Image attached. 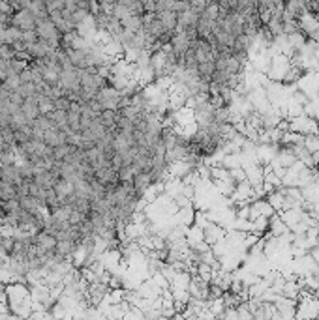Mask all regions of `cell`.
Segmentation results:
<instances>
[{
	"mask_svg": "<svg viewBox=\"0 0 319 320\" xmlns=\"http://www.w3.org/2000/svg\"><path fill=\"white\" fill-rule=\"evenodd\" d=\"M310 255H312V258L318 262V266H319V245H318V247H314V249L310 251Z\"/></svg>",
	"mask_w": 319,
	"mask_h": 320,
	"instance_id": "27",
	"label": "cell"
},
{
	"mask_svg": "<svg viewBox=\"0 0 319 320\" xmlns=\"http://www.w3.org/2000/svg\"><path fill=\"white\" fill-rule=\"evenodd\" d=\"M2 210H4V216H6V214H19V212H21L19 199H12V201L2 202Z\"/></svg>",
	"mask_w": 319,
	"mask_h": 320,
	"instance_id": "17",
	"label": "cell"
},
{
	"mask_svg": "<svg viewBox=\"0 0 319 320\" xmlns=\"http://www.w3.org/2000/svg\"><path fill=\"white\" fill-rule=\"evenodd\" d=\"M45 6H47V12H62L64 10V6H66V2L64 0H51V2H45Z\"/></svg>",
	"mask_w": 319,
	"mask_h": 320,
	"instance_id": "20",
	"label": "cell"
},
{
	"mask_svg": "<svg viewBox=\"0 0 319 320\" xmlns=\"http://www.w3.org/2000/svg\"><path fill=\"white\" fill-rule=\"evenodd\" d=\"M36 34L41 41H47L49 45L53 47H60V39H62V34L56 30V26L53 25L51 19H43V21H36Z\"/></svg>",
	"mask_w": 319,
	"mask_h": 320,
	"instance_id": "1",
	"label": "cell"
},
{
	"mask_svg": "<svg viewBox=\"0 0 319 320\" xmlns=\"http://www.w3.org/2000/svg\"><path fill=\"white\" fill-rule=\"evenodd\" d=\"M19 79H21V84H28V83H32V69H30V67L25 69V71L19 75Z\"/></svg>",
	"mask_w": 319,
	"mask_h": 320,
	"instance_id": "25",
	"label": "cell"
},
{
	"mask_svg": "<svg viewBox=\"0 0 319 320\" xmlns=\"http://www.w3.org/2000/svg\"><path fill=\"white\" fill-rule=\"evenodd\" d=\"M12 199H19L17 187H15V185H12V184H6V182H2V184H0V202L12 201Z\"/></svg>",
	"mask_w": 319,
	"mask_h": 320,
	"instance_id": "11",
	"label": "cell"
},
{
	"mask_svg": "<svg viewBox=\"0 0 319 320\" xmlns=\"http://www.w3.org/2000/svg\"><path fill=\"white\" fill-rule=\"evenodd\" d=\"M12 26L19 28L21 32H36V19L28 10H21L12 15Z\"/></svg>",
	"mask_w": 319,
	"mask_h": 320,
	"instance_id": "2",
	"label": "cell"
},
{
	"mask_svg": "<svg viewBox=\"0 0 319 320\" xmlns=\"http://www.w3.org/2000/svg\"><path fill=\"white\" fill-rule=\"evenodd\" d=\"M284 12L289 13L293 19H297V21H299V17H301L302 13H306L304 2H301V0H293V2H287Z\"/></svg>",
	"mask_w": 319,
	"mask_h": 320,
	"instance_id": "12",
	"label": "cell"
},
{
	"mask_svg": "<svg viewBox=\"0 0 319 320\" xmlns=\"http://www.w3.org/2000/svg\"><path fill=\"white\" fill-rule=\"evenodd\" d=\"M96 180H98L102 185H106V187H115V185H119L120 184L119 170L113 168V167L100 168V170H96Z\"/></svg>",
	"mask_w": 319,
	"mask_h": 320,
	"instance_id": "3",
	"label": "cell"
},
{
	"mask_svg": "<svg viewBox=\"0 0 319 320\" xmlns=\"http://www.w3.org/2000/svg\"><path fill=\"white\" fill-rule=\"evenodd\" d=\"M229 176H231V180H233L235 184H242V182H246V172H244V168H242V167L229 170Z\"/></svg>",
	"mask_w": 319,
	"mask_h": 320,
	"instance_id": "19",
	"label": "cell"
},
{
	"mask_svg": "<svg viewBox=\"0 0 319 320\" xmlns=\"http://www.w3.org/2000/svg\"><path fill=\"white\" fill-rule=\"evenodd\" d=\"M70 105H71V101L68 100V98H60V100H56L54 101V111H70Z\"/></svg>",
	"mask_w": 319,
	"mask_h": 320,
	"instance_id": "23",
	"label": "cell"
},
{
	"mask_svg": "<svg viewBox=\"0 0 319 320\" xmlns=\"http://www.w3.org/2000/svg\"><path fill=\"white\" fill-rule=\"evenodd\" d=\"M68 144L73 148H83V135L81 133H70L68 135Z\"/></svg>",
	"mask_w": 319,
	"mask_h": 320,
	"instance_id": "21",
	"label": "cell"
},
{
	"mask_svg": "<svg viewBox=\"0 0 319 320\" xmlns=\"http://www.w3.org/2000/svg\"><path fill=\"white\" fill-rule=\"evenodd\" d=\"M87 51H89V49H85V51H73V49H70V51H68V54H70V62H71V66H73L75 69H79V71L89 67Z\"/></svg>",
	"mask_w": 319,
	"mask_h": 320,
	"instance_id": "8",
	"label": "cell"
},
{
	"mask_svg": "<svg viewBox=\"0 0 319 320\" xmlns=\"http://www.w3.org/2000/svg\"><path fill=\"white\" fill-rule=\"evenodd\" d=\"M49 118H51V122L56 126V129H66L68 128V113L66 111H53V113L49 115Z\"/></svg>",
	"mask_w": 319,
	"mask_h": 320,
	"instance_id": "14",
	"label": "cell"
},
{
	"mask_svg": "<svg viewBox=\"0 0 319 320\" xmlns=\"http://www.w3.org/2000/svg\"><path fill=\"white\" fill-rule=\"evenodd\" d=\"M21 113L25 115V118H27L28 122H34V120L40 116V109H38V96L25 100V103L21 105Z\"/></svg>",
	"mask_w": 319,
	"mask_h": 320,
	"instance_id": "5",
	"label": "cell"
},
{
	"mask_svg": "<svg viewBox=\"0 0 319 320\" xmlns=\"http://www.w3.org/2000/svg\"><path fill=\"white\" fill-rule=\"evenodd\" d=\"M75 247H77L75 242H56L54 253L60 256V258H64V260H71V255H73Z\"/></svg>",
	"mask_w": 319,
	"mask_h": 320,
	"instance_id": "10",
	"label": "cell"
},
{
	"mask_svg": "<svg viewBox=\"0 0 319 320\" xmlns=\"http://www.w3.org/2000/svg\"><path fill=\"white\" fill-rule=\"evenodd\" d=\"M0 180L6 182V184L15 185L17 189H19V187L23 185V182H25V180L21 178V174H19V170H17L15 165H2V168H0Z\"/></svg>",
	"mask_w": 319,
	"mask_h": 320,
	"instance_id": "4",
	"label": "cell"
},
{
	"mask_svg": "<svg viewBox=\"0 0 319 320\" xmlns=\"http://www.w3.org/2000/svg\"><path fill=\"white\" fill-rule=\"evenodd\" d=\"M289 229H287V225L282 221L278 214L274 216V218H270V225H268V234L272 236V238H280V236H284V234H287Z\"/></svg>",
	"mask_w": 319,
	"mask_h": 320,
	"instance_id": "6",
	"label": "cell"
},
{
	"mask_svg": "<svg viewBox=\"0 0 319 320\" xmlns=\"http://www.w3.org/2000/svg\"><path fill=\"white\" fill-rule=\"evenodd\" d=\"M75 148L73 146H70V144H62V146H56L54 148V161L56 163H64V159H66L68 155L71 154Z\"/></svg>",
	"mask_w": 319,
	"mask_h": 320,
	"instance_id": "15",
	"label": "cell"
},
{
	"mask_svg": "<svg viewBox=\"0 0 319 320\" xmlns=\"http://www.w3.org/2000/svg\"><path fill=\"white\" fill-rule=\"evenodd\" d=\"M87 219H89L87 216H83V214H79V212L73 210L71 216H70V225H71V227H79V225H83Z\"/></svg>",
	"mask_w": 319,
	"mask_h": 320,
	"instance_id": "22",
	"label": "cell"
},
{
	"mask_svg": "<svg viewBox=\"0 0 319 320\" xmlns=\"http://www.w3.org/2000/svg\"><path fill=\"white\" fill-rule=\"evenodd\" d=\"M2 152H4V146H2V144H0V154H2Z\"/></svg>",
	"mask_w": 319,
	"mask_h": 320,
	"instance_id": "28",
	"label": "cell"
},
{
	"mask_svg": "<svg viewBox=\"0 0 319 320\" xmlns=\"http://www.w3.org/2000/svg\"><path fill=\"white\" fill-rule=\"evenodd\" d=\"M133 170L132 167H122V168H119V180L120 184H133Z\"/></svg>",
	"mask_w": 319,
	"mask_h": 320,
	"instance_id": "18",
	"label": "cell"
},
{
	"mask_svg": "<svg viewBox=\"0 0 319 320\" xmlns=\"http://www.w3.org/2000/svg\"><path fill=\"white\" fill-rule=\"evenodd\" d=\"M143 13H156V2L154 0H145L143 2Z\"/></svg>",
	"mask_w": 319,
	"mask_h": 320,
	"instance_id": "24",
	"label": "cell"
},
{
	"mask_svg": "<svg viewBox=\"0 0 319 320\" xmlns=\"http://www.w3.org/2000/svg\"><path fill=\"white\" fill-rule=\"evenodd\" d=\"M302 146H304L310 154H316V152H319V135H306L304 144H302Z\"/></svg>",
	"mask_w": 319,
	"mask_h": 320,
	"instance_id": "16",
	"label": "cell"
},
{
	"mask_svg": "<svg viewBox=\"0 0 319 320\" xmlns=\"http://www.w3.org/2000/svg\"><path fill=\"white\" fill-rule=\"evenodd\" d=\"M38 109H40L41 116H49L54 111V101L53 100H49L47 96L38 94Z\"/></svg>",
	"mask_w": 319,
	"mask_h": 320,
	"instance_id": "13",
	"label": "cell"
},
{
	"mask_svg": "<svg viewBox=\"0 0 319 320\" xmlns=\"http://www.w3.org/2000/svg\"><path fill=\"white\" fill-rule=\"evenodd\" d=\"M10 101H12V103H15V105H17V107H21V105H23V103H25V98H23V96H21V94H19V92H14V94H12V96H10Z\"/></svg>",
	"mask_w": 319,
	"mask_h": 320,
	"instance_id": "26",
	"label": "cell"
},
{
	"mask_svg": "<svg viewBox=\"0 0 319 320\" xmlns=\"http://www.w3.org/2000/svg\"><path fill=\"white\" fill-rule=\"evenodd\" d=\"M156 15H158V21L163 25V28H165L167 32L175 34V28H177V13L165 10V12L156 13Z\"/></svg>",
	"mask_w": 319,
	"mask_h": 320,
	"instance_id": "9",
	"label": "cell"
},
{
	"mask_svg": "<svg viewBox=\"0 0 319 320\" xmlns=\"http://www.w3.org/2000/svg\"><path fill=\"white\" fill-rule=\"evenodd\" d=\"M28 12L34 15L36 21H43L49 19V12L45 6V0H36V2H28Z\"/></svg>",
	"mask_w": 319,
	"mask_h": 320,
	"instance_id": "7",
	"label": "cell"
}]
</instances>
